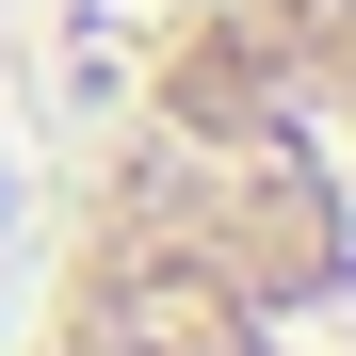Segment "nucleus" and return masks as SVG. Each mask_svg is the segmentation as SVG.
Here are the masks:
<instances>
[{
    "instance_id": "obj_1",
    "label": "nucleus",
    "mask_w": 356,
    "mask_h": 356,
    "mask_svg": "<svg viewBox=\"0 0 356 356\" xmlns=\"http://www.w3.org/2000/svg\"><path fill=\"white\" fill-rule=\"evenodd\" d=\"M0 356H356V0H195L97 113Z\"/></svg>"
}]
</instances>
